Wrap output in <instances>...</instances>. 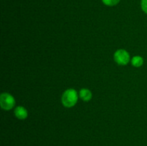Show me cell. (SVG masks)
<instances>
[{
	"label": "cell",
	"instance_id": "2",
	"mask_svg": "<svg viewBox=\"0 0 147 146\" xmlns=\"http://www.w3.org/2000/svg\"><path fill=\"white\" fill-rule=\"evenodd\" d=\"M0 104L3 110H9L15 104V100L11 94L9 93H2L0 96Z\"/></svg>",
	"mask_w": 147,
	"mask_h": 146
},
{
	"label": "cell",
	"instance_id": "8",
	"mask_svg": "<svg viewBox=\"0 0 147 146\" xmlns=\"http://www.w3.org/2000/svg\"><path fill=\"white\" fill-rule=\"evenodd\" d=\"M141 7H142V10L147 14V0H142Z\"/></svg>",
	"mask_w": 147,
	"mask_h": 146
},
{
	"label": "cell",
	"instance_id": "3",
	"mask_svg": "<svg viewBox=\"0 0 147 146\" xmlns=\"http://www.w3.org/2000/svg\"><path fill=\"white\" fill-rule=\"evenodd\" d=\"M114 60L117 64L120 65H126L130 61V55L129 52L125 50H118L114 53Z\"/></svg>",
	"mask_w": 147,
	"mask_h": 146
},
{
	"label": "cell",
	"instance_id": "7",
	"mask_svg": "<svg viewBox=\"0 0 147 146\" xmlns=\"http://www.w3.org/2000/svg\"><path fill=\"white\" fill-rule=\"evenodd\" d=\"M121 0H102L103 4L106 6L113 7V6L117 5Z\"/></svg>",
	"mask_w": 147,
	"mask_h": 146
},
{
	"label": "cell",
	"instance_id": "1",
	"mask_svg": "<svg viewBox=\"0 0 147 146\" xmlns=\"http://www.w3.org/2000/svg\"><path fill=\"white\" fill-rule=\"evenodd\" d=\"M78 99V93L74 89H67L62 95V103L65 107H72L76 104Z\"/></svg>",
	"mask_w": 147,
	"mask_h": 146
},
{
	"label": "cell",
	"instance_id": "5",
	"mask_svg": "<svg viewBox=\"0 0 147 146\" xmlns=\"http://www.w3.org/2000/svg\"><path fill=\"white\" fill-rule=\"evenodd\" d=\"M80 97L85 102H88L92 98V92L86 88H83L80 91Z\"/></svg>",
	"mask_w": 147,
	"mask_h": 146
},
{
	"label": "cell",
	"instance_id": "6",
	"mask_svg": "<svg viewBox=\"0 0 147 146\" xmlns=\"http://www.w3.org/2000/svg\"><path fill=\"white\" fill-rule=\"evenodd\" d=\"M131 64L136 67H141L144 64V59L140 56H134L131 60Z\"/></svg>",
	"mask_w": 147,
	"mask_h": 146
},
{
	"label": "cell",
	"instance_id": "4",
	"mask_svg": "<svg viewBox=\"0 0 147 146\" xmlns=\"http://www.w3.org/2000/svg\"><path fill=\"white\" fill-rule=\"evenodd\" d=\"M14 115L19 120H25L28 116L27 110L22 106H18L14 110Z\"/></svg>",
	"mask_w": 147,
	"mask_h": 146
}]
</instances>
